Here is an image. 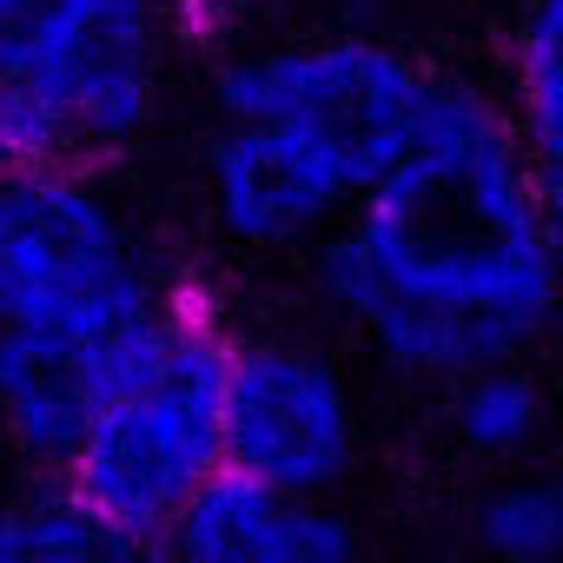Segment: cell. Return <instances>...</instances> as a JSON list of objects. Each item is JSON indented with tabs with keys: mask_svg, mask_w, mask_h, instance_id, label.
Returning a JSON list of instances; mask_svg holds the SVG:
<instances>
[{
	"mask_svg": "<svg viewBox=\"0 0 563 563\" xmlns=\"http://www.w3.org/2000/svg\"><path fill=\"white\" fill-rule=\"evenodd\" d=\"M0 563H159V550L100 530L67 490L0 504Z\"/></svg>",
	"mask_w": 563,
	"mask_h": 563,
	"instance_id": "obj_11",
	"label": "cell"
},
{
	"mask_svg": "<svg viewBox=\"0 0 563 563\" xmlns=\"http://www.w3.org/2000/svg\"><path fill=\"white\" fill-rule=\"evenodd\" d=\"M166 563H352V523L325 497L252 477H206L159 537Z\"/></svg>",
	"mask_w": 563,
	"mask_h": 563,
	"instance_id": "obj_9",
	"label": "cell"
},
{
	"mask_svg": "<svg viewBox=\"0 0 563 563\" xmlns=\"http://www.w3.org/2000/svg\"><path fill=\"white\" fill-rule=\"evenodd\" d=\"M510 133L530 173L556 192L563 179V0H530L510 60Z\"/></svg>",
	"mask_w": 563,
	"mask_h": 563,
	"instance_id": "obj_10",
	"label": "cell"
},
{
	"mask_svg": "<svg viewBox=\"0 0 563 563\" xmlns=\"http://www.w3.org/2000/svg\"><path fill=\"white\" fill-rule=\"evenodd\" d=\"M166 325L173 306L126 325H8L0 332V431L14 438V451L60 471L107 398L153 365Z\"/></svg>",
	"mask_w": 563,
	"mask_h": 563,
	"instance_id": "obj_7",
	"label": "cell"
},
{
	"mask_svg": "<svg viewBox=\"0 0 563 563\" xmlns=\"http://www.w3.org/2000/svg\"><path fill=\"white\" fill-rule=\"evenodd\" d=\"M457 385V438L477 451V457H523L543 431V391L537 378L523 372V358H504V365H484V372H464L451 378Z\"/></svg>",
	"mask_w": 563,
	"mask_h": 563,
	"instance_id": "obj_12",
	"label": "cell"
},
{
	"mask_svg": "<svg viewBox=\"0 0 563 563\" xmlns=\"http://www.w3.org/2000/svg\"><path fill=\"white\" fill-rule=\"evenodd\" d=\"M206 192L225 239L286 252L325 239L352 212V179L272 120H219L206 153Z\"/></svg>",
	"mask_w": 563,
	"mask_h": 563,
	"instance_id": "obj_8",
	"label": "cell"
},
{
	"mask_svg": "<svg viewBox=\"0 0 563 563\" xmlns=\"http://www.w3.org/2000/svg\"><path fill=\"white\" fill-rule=\"evenodd\" d=\"M219 385H225V339L173 312L153 365L107 398V411L80 431L60 464V490L113 537L159 550L166 523L186 497L219 477Z\"/></svg>",
	"mask_w": 563,
	"mask_h": 563,
	"instance_id": "obj_3",
	"label": "cell"
},
{
	"mask_svg": "<svg viewBox=\"0 0 563 563\" xmlns=\"http://www.w3.org/2000/svg\"><path fill=\"white\" fill-rule=\"evenodd\" d=\"M358 457V405L332 358L312 345L258 339L225 345L219 385V464L232 477L325 497Z\"/></svg>",
	"mask_w": 563,
	"mask_h": 563,
	"instance_id": "obj_6",
	"label": "cell"
},
{
	"mask_svg": "<svg viewBox=\"0 0 563 563\" xmlns=\"http://www.w3.org/2000/svg\"><path fill=\"white\" fill-rule=\"evenodd\" d=\"M199 8H225V0H199Z\"/></svg>",
	"mask_w": 563,
	"mask_h": 563,
	"instance_id": "obj_14",
	"label": "cell"
},
{
	"mask_svg": "<svg viewBox=\"0 0 563 563\" xmlns=\"http://www.w3.org/2000/svg\"><path fill=\"white\" fill-rule=\"evenodd\" d=\"M431 74L385 41H299L258 47L219 74V120H272L325 153L365 192L418 133Z\"/></svg>",
	"mask_w": 563,
	"mask_h": 563,
	"instance_id": "obj_5",
	"label": "cell"
},
{
	"mask_svg": "<svg viewBox=\"0 0 563 563\" xmlns=\"http://www.w3.org/2000/svg\"><path fill=\"white\" fill-rule=\"evenodd\" d=\"M166 306L120 206L74 166H0V332L126 325Z\"/></svg>",
	"mask_w": 563,
	"mask_h": 563,
	"instance_id": "obj_4",
	"label": "cell"
},
{
	"mask_svg": "<svg viewBox=\"0 0 563 563\" xmlns=\"http://www.w3.org/2000/svg\"><path fill=\"white\" fill-rule=\"evenodd\" d=\"M477 550L497 563H550L563 550V490L550 477H510L477 504Z\"/></svg>",
	"mask_w": 563,
	"mask_h": 563,
	"instance_id": "obj_13",
	"label": "cell"
},
{
	"mask_svg": "<svg viewBox=\"0 0 563 563\" xmlns=\"http://www.w3.org/2000/svg\"><path fill=\"white\" fill-rule=\"evenodd\" d=\"M325 299L411 378L523 358L556 319V192L530 173L510 113L431 80L405 153L325 232Z\"/></svg>",
	"mask_w": 563,
	"mask_h": 563,
	"instance_id": "obj_1",
	"label": "cell"
},
{
	"mask_svg": "<svg viewBox=\"0 0 563 563\" xmlns=\"http://www.w3.org/2000/svg\"><path fill=\"white\" fill-rule=\"evenodd\" d=\"M159 0H0V166H67L146 126Z\"/></svg>",
	"mask_w": 563,
	"mask_h": 563,
	"instance_id": "obj_2",
	"label": "cell"
}]
</instances>
